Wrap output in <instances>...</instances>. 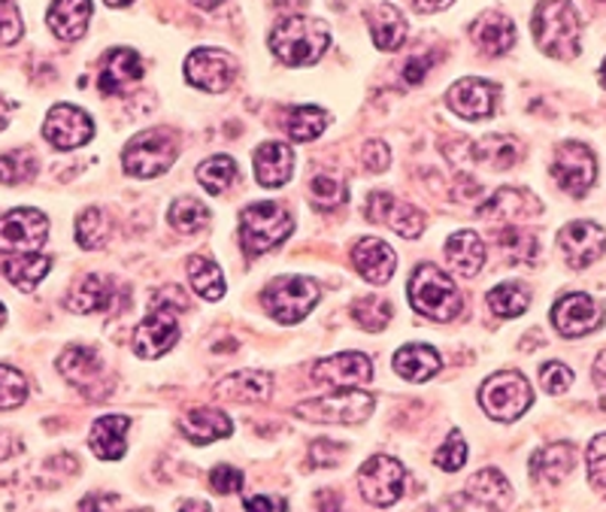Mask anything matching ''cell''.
Masks as SVG:
<instances>
[{
    "instance_id": "94428289",
    "label": "cell",
    "mask_w": 606,
    "mask_h": 512,
    "mask_svg": "<svg viewBox=\"0 0 606 512\" xmlns=\"http://www.w3.org/2000/svg\"><path fill=\"white\" fill-rule=\"evenodd\" d=\"M112 503H119V498H112V494H104V498H85L79 506H83V510H91V506H112Z\"/></svg>"
},
{
    "instance_id": "680465c9",
    "label": "cell",
    "mask_w": 606,
    "mask_h": 512,
    "mask_svg": "<svg viewBox=\"0 0 606 512\" xmlns=\"http://www.w3.org/2000/svg\"><path fill=\"white\" fill-rule=\"evenodd\" d=\"M594 382H597V389H600L606 403V352L597 355V361H594Z\"/></svg>"
},
{
    "instance_id": "f907efd6",
    "label": "cell",
    "mask_w": 606,
    "mask_h": 512,
    "mask_svg": "<svg viewBox=\"0 0 606 512\" xmlns=\"http://www.w3.org/2000/svg\"><path fill=\"white\" fill-rule=\"evenodd\" d=\"M588 479L594 488L606 491V434L594 437L588 446Z\"/></svg>"
},
{
    "instance_id": "5b68a950",
    "label": "cell",
    "mask_w": 606,
    "mask_h": 512,
    "mask_svg": "<svg viewBox=\"0 0 606 512\" xmlns=\"http://www.w3.org/2000/svg\"><path fill=\"white\" fill-rule=\"evenodd\" d=\"M267 313L282 322V325H297L313 313V306L318 304V282L310 276H279L264 288L261 294Z\"/></svg>"
},
{
    "instance_id": "e0dca14e",
    "label": "cell",
    "mask_w": 606,
    "mask_h": 512,
    "mask_svg": "<svg viewBox=\"0 0 606 512\" xmlns=\"http://www.w3.org/2000/svg\"><path fill=\"white\" fill-rule=\"evenodd\" d=\"M313 379L327 389H355L374 379V361L361 352H339L313 364Z\"/></svg>"
},
{
    "instance_id": "60d3db41",
    "label": "cell",
    "mask_w": 606,
    "mask_h": 512,
    "mask_svg": "<svg viewBox=\"0 0 606 512\" xmlns=\"http://www.w3.org/2000/svg\"><path fill=\"white\" fill-rule=\"evenodd\" d=\"M497 243L504 249V255L509 261H516V264H533L540 258V240H537V233L521 231L516 225H509L507 231H500Z\"/></svg>"
},
{
    "instance_id": "ab89813d",
    "label": "cell",
    "mask_w": 606,
    "mask_h": 512,
    "mask_svg": "<svg viewBox=\"0 0 606 512\" xmlns=\"http://www.w3.org/2000/svg\"><path fill=\"white\" fill-rule=\"evenodd\" d=\"M237 179V164L228 155H213L197 167V183L204 185L209 195H225Z\"/></svg>"
},
{
    "instance_id": "003e7915",
    "label": "cell",
    "mask_w": 606,
    "mask_h": 512,
    "mask_svg": "<svg viewBox=\"0 0 606 512\" xmlns=\"http://www.w3.org/2000/svg\"><path fill=\"white\" fill-rule=\"evenodd\" d=\"M7 325V309H3V304H0V328Z\"/></svg>"
},
{
    "instance_id": "e575fe53",
    "label": "cell",
    "mask_w": 606,
    "mask_h": 512,
    "mask_svg": "<svg viewBox=\"0 0 606 512\" xmlns=\"http://www.w3.org/2000/svg\"><path fill=\"white\" fill-rule=\"evenodd\" d=\"M394 370L403 379H410V382H424V379L440 373V355L431 346H424V342H407L394 355Z\"/></svg>"
},
{
    "instance_id": "681fc988",
    "label": "cell",
    "mask_w": 606,
    "mask_h": 512,
    "mask_svg": "<svg viewBox=\"0 0 606 512\" xmlns=\"http://www.w3.org/2000/svg\"><path fill=\"white\" fill-rule=\"evenodd\" d=\"M540 385L549 394H564L573 385V370L567 364H561V361L543 364V370H540Z\"/></svg>"
},
{
    "instance_id": "9c48e42d",
    "label": "cell",
    "mask_w": 606,
    "mask_h": 512,
    "mask_svg": "<svg viewBox=\"0 0 606 512\" xmlns=\"http://www.w3.org/2000/svg\"><path fill=\"white\" fill-rule=\"evenodd\" d=\"M407 486V470L398 458H388V455H374L361 464L358 470V491L367 503L374 506H391L398 503Z\"/></svg>"
},
{
    "instance_id": "74e56055",
    "label": "cell",
    "mask_w": 606,
    "mask_h": 512,
    "mask_svg": "<svg viewBox=\"0 0 606 512\" xmlns=\"http://www.w3.org/2000/svg\"><path fill=\"white\" fill-rule=\"evenodd\" d=\"M327 112L313 107V104H306V107H294L289 112V119H285V131H289L291 140H297V143H310L315 137L325 134L327 128Z\"/></svg>"
},
{
    "instance_id": "ba28073f",
    "label": "cell",
    "mask_w": 606,
    "mask_h": 512,
    "mask_svg": "<svg viewBox=\"0 0 606 512\" xmlns=\"http://www.w3.org/2000/svg\"><path fill=\"white\" fill-rule=\"evenodd\" d=\"M479 403L483 410L497 422H516L531 410L533 391L531 382L516 373V370H500L488 377L479 389Z\"/></svg>"
},
{
    "instance_id": "7bdbcfd3",
    "label": "cell",
    "mask_w": 606,
    "mask_h": 512,
    "mask_svg": "<svg viewBox=\"0 0 606 512\" xmlns=\"http://www.w3.org/2000/svg\"><path fill=\"white\" fill-rule=\"evenodd\" d=\"M170 225L182 233H197L209 225V209L197 197H180L167 213Z\"/></svg>"
},
{
    "instance_id": "db71d44e",
    "label": "cell",
    "mask_w": 606,
    "mask_h": 512,
    "mask_svg": "<svg viewBox=\"0 0 606 512\" xmlns=\"http://www.w3.org/2000/svg\"><path fill=\"white\" fill-rule=\"evenodd\" d=\"M361 161L370 173H382L388 171V164H391V152H388V146L382 140H367L361 149Z\"/></svg>"
},
{
    "instance_id": "f546056e",
    "label": "cell",
    "mask_w": 606,
    "mask_h": 512,
    "mask_svg": "<svg viewBox=\"0 0 606 512\" xmlns=\"http://www.w3.org/2000/svg\"><path fill=\"white\" fill-rule=\"evenodd\" d=\"M473 43L485 55H504L516 46V25L509 22V15L488 10L473 22Z\"/></svg>"
},
{
    "instance_id": "03108f58",
    "label": "cell",
    "mask_w": 606,
    "mask_h": 512,
    "mask_svg": "<svg viewBox=\"0 0 606 512\" xmlns=\"http://www.w3.org/2000/svg\"><path fill=\"white\" fill-rule=\"evenodd\" d=\"M600 86L606 88V58H604V64H600Z\"/></svg>"
},
{
    "instance_id": "d590c367",
    "label": "cell",
    "mask_w": 606,
    "mask_h": 512,
    "mask_svg": "<svg viewBox=\"0 0 606 512\" xmlns=\"http://www.w3.org/2000/svg\"><path fill=\"white\" fill-rule=\"evenodd\" d=\"M48 268H52V261L46 255H40V252H24V255H15L12 261L3 264V273H7V280L19 288V292H34L40 282L46 280Z\"/></svg>"
},
{
    "instance_id": "8992f818",
    "label": "cell",
    "mask_w": 606,
    "mask_h": 512,
    "mask_svg": "<svg viewBox=\"0 0 606 512\" xmlns=\"http://www.w3.org/2000/svg\"><path fill=\"white\" fill-rule=\"evenodd\" d=\"M376 397L367 391L337 389L325 397H313L294 406L297 418L306 422H322V425H358L367 415L374 413Z\"/></svg>"
},
{
    "instance_id": "8fae6325",
    "label": "cell",
    "mask_w": 606,
    "mask_h": 512,
    "mask_svg": "<svg viewBox=\"0 0 606 512\" xmlns=\"http://www.w3.org/2000/svg\"><path fill=\"white\" fill-rule=\"evenodd\" d=\"M180 306H164V301H155L152 313L133 328V352L140 358H161L180 342ZM185 309V306H182Z\"/></svg>"
},
{
    "instance_id": "4dcf8cb0",
    "label": "cell",
    "mask_w": 606,
    "mask_h": 512,
    "mask_svg": "<svg viewBox=\"0 0 606 512\" xmlns=\"http://www.w3.org/2000/svg\"><path fill=\"white\" fill-rule=\"evenodd\" d=\"M182 437L194 443V446H206V443H216V439L230 437V418L221 410H206V406H197L192 413L182 415L180 422Z\"/></svg>"
},
{
    "instance_id": "6da1fadb",
    "label": "cell",
    "mask_w": 606,
    "mask_h": 512,
    "mask_svg": "<svg viewBox=\"0 0 606 512\" xmlns=\"http://www.w3.org/2000/svg\"><path fill=\"white\" fill-rule=\"evenodd\" d=\"M327 46H331V31L322 19H310V15H291L285 22H279L270 34V52L289 67L315 64L325 55Z\"/></svg>"
},
{
    "instance_id": "ffe728a7",
    "label": "cell",
    "mask_w": 606,
    "mask_h": 512,
    "mask_svg": "<svg viewBox=\"0 0 606 512\" xmlns=\"http://www.w3.org/2000/svg\"><path fill=\"white\" fill-rule=\"evenodd\" d=\"M600 322H604V309L588 294H564L552 306V325L564 337H585L600 328Z\"/></svg>"
},
{
    "instance_id": "83f0119b",
    "label": "cell",
    "mask_w": 606,
    "mask_h": 512,
    "mask_svg": "<svg viewBox=\"0 0 606 512\" xmlns=\"http://www.w3.org/2000/svg\"><path fill=\"white\" fill-rule=\"evenodd\" d=\"M273 391V377L267 370H240L216 385L218 397L237 403H264Z\"/></svg>"
},
{
    "instance_id": "3957f363",
    "label": "cell",
    "mask_w": 606,
    "mask_h": 512,
    "mask_svg": "<svg viewBox=\"0 0 606 512\" xmlns=\"http://www.w3.org/2000/svg\"><path fill=\"white\" fill-rule=\"evenodd\" d=\"M410 301L415 313L431 322H452L461 313V294L446 270L434 264L415 268L410 280Z\"/></svg>"
},
{
    "instance_id": "4316f807",
    "label": "cell",
    "mask_w": 606,
    "mask_h": 512,
    "mask_svg": "<svg viewBox=\"0 0 606 512\" xmlns=\"http://www.w3.org/2000/svg\"><path fill=\"white\" fill-rule=\"evenodd\" d=\"M255 179L264 188H279L291 179L294 171V152L285 143H261L255 149Z\"/></svg>"
},
{
    "instance_id": "be15d7a7",
    "label": "cell",
    "mask_w": 606,
    "mask_h": 512,
    "mask_svg": "<svg viewBox=\"0 0 606 512\" xmlns=\"http://www.w3.org/2000/svg\"><path fill=\"white\" fill-rule=\"evenodd\" d=\"M192 3L197 7V10H216V7H221L225 0H192Z\"/></svg>"
},
{
    "instance_id": "c3c4849f",
    "label": "cell",
    "mask_w": 606,
    "mask_h": 512,
    "mask_svg": "<svg viewBox=\"0 0 606 512\" xmlns=\"http://www.w3.org/2000/svg\"><path fill=\"white\" fill-rule=\"evenodd\" d=\"M464 461H467V443L461 437V431H452L446 443L436 449L434 464L440 470H446V473H455V470L464 467Z\"/></svg>"
},
{
    "instance_id": "603a6c76",
    "label": "cell",
    "mask_w": 606,
    "mask_h": 512,
    "mask_svg": "<svg viewBox=\"0 0 606 512\" xmlns=\"http://www.w3.org/2000/svg\"><path fill=\"white\" fill-rule=\"evenodd\" d=\"M573 467H576V449L567 439L540 446L531 458V476L537 486H561L573 473Z\"/></svg>"
},
{
    "instance_id": "cb8c5ba5",
    "label": "cell",
    "mask_w": 606,
    "mask_h": 512,
    "mask_svg": "<svg viewBox=\"0 0 606 512\" xmlns=\"http://www.w3.org/2000/svg\"><path fill=\"white\" fill-rule=\"evenodd\" d=\"M116 304V294H112V282L97 276V273H88L83 280H76L67 297H64V306L71 313H79V316H91V313H109Z\"/></svg>"
},
{
    "instance_id": "d4e9b609",
    "label": "cell",
    "mask_w": 606,
    "mask_h": 512,
    "mask_svg": "<svg viewBox=\"0 0 606 512\" xmlns=\"http://www.w3.org/2000/svg\"><path fill=\"white\" fill-rule=\"evenodd\" d=\"M131 427L128 415H100L91 431H88V446L95 451L100 461H119L128 451L125 434Z\"/></svg>"
},
{
    "instance_id": "bcb514c9",
    "label": "cell",
    "mask_w": 606,
    "mask_h": 512,
    "mask_svg": "<svg viewBox=\"0 0 606 512\" xmlns=\"http://www.w3.org/2000/svg\"><path fill=\"white\" fill-rule=\"evenodd\" d=\"M310 197H313V204L318 209H334L346 200V185L331 173H318L310 183Z\"/></svg>"
},
{
    "instance_id": "9f6ffc18",
    "label": "cell",
    "mask_w": 606,
    "mask_h": 512,
    "mask_svg": "<svg viewBox=\"0 0 606 512\" xmlns=\"http://www.w3.org/2000/svg\"><path fill=\"white\" fill-rule=\"evenodd\" d=\"M431 70V58H422V55H415L410 62L403 64V83H410V86H419L424 76Z\"/></svg>"
},
{
    "instance_id": "7a4b0ae2",
    "label": "cell",
    "mask_w": 606,
    "mask_h": 512,
    "mask_svg": "<svg viewBox=\"0 0 606 512\" xmlns=\"http://www.w3.org/2000/svg\"><path fill=\"white\" fill-rule=\"evenodd\" d=\"M533 40L552 58H576L580 55V15L570 0H543L533 10Z\"/></svg>"
},
{
    "instance_id": "ac0fdd59",
    "label": "cell",
    "mask_w": 606,
    "mask_h": 512,
    "mask_svg": "<svg viewBox=\"0 0 606 512\" xmlns=\"http://www.w3.org/2000/svg\"><path fill=\"white\" fill-rule=\"evenodd\" d=\"M497 100H500V86L479 79V76H464L448 88L446 104L448 110L458 112L461 119H488L495 116Z\"/></svg>"
},
{
    "instance_id": "d6986e66",
    "label": "cell",
    "mask_w": 606,
    "mask_h": 512,
    "mask_svg": "<svg viewBox=\"0 0 606 512\" xmlns=\"http://www.w3.org/2000/svg\"><path fill=\"white\" fill-rule=\"evenodd\" d=\"M367 219L386 225L400 237L407 240H415L419 233L424 231V216L422 209H415L407 200H398V197L386 195V192H376V195L367 197Z\"/></svg>"
},
{
    "instance_id": "9a60e30c",
    "label": "cell",
    "mask_w": 606,
    "mask_h": 512,
    "mask_svg": "<svg viewBox=\"0 0 606 512\" xmlns=\"http://www.w3.org/2000/svg\"><path fill=\"white\" fill-rule=\"evenodd\" d=\"M43 137L55 149H79L95 137V122L73 104H55L43 122Z\"/></svg>"
},
{
    "instance_id": "7402d4cb",
    "label": "cell",
    "mask_w": 606,
    "mask_h": 512,
    "mask_svg": "<svg viewBox=\"0 0 606 512\" xmlns=\"http://www.w3.org/2000/svg\"><path fill=\"white\" fill-rule=\"evenodd\" d=\"M351 264L361 273V280L374 282V285H386L391 276H394V268H398V255L394 249L376 237H364L358 243L351 246Z\"/></svg>"
},
{
    "instance_id": "8d00e7d4",
    "label": "cell",
    "mask_w": 606,
    "mask_h": 512,
    "mask_svg": "<svg viewBox=\"0 0 606 512\" xmlns=\"http://www.w3.org/2000/svg\"><path fill=\"white\" fill-rule=\"evenodd\" d=\"M188 282L204 301H221V294H225V276H221V270H218L213 258H188Z\"/></svg>"
},
{
    "instance_id": "91938a15",
    "label": "cell",
    "mask_w": 606,
    "mask_h": 512,
    "mask_svg": "<svg viewBox=\"0 0 606 512\" xmlns=\"http://www.w3.org/2000/svg\"><path fill=\"white\" fill-rule=\"evenodd\" d=\"M412 3H415V10H422V13H440V10L452 7L455 0H412Z\"/></svg>"
},
{
    "instance_id": "52a82bcc",
    "label": "cell",
    "mask_w": 606,
    "mask_h": 512,
    "mask_svg": "<svg viewBox=\"0 0 606 512\" xmlns=\"http://www.w3.org/2000/svg\"><path fill=\"white\" fill-rule=\"evenodd\" d=\"M176 152L180 146L170 131H140L121 152V164L125 173H131L137 179H155L173 167Z\"/></svg>"
},
{
    "instance_id": "484cf974",
    "label": "cell",
    "mask_w": 606,
    "mask_h": 512,
    "mask_svg": "<svg viewBox=\"0 0 606 512\" xmlns=\"http://www.w3.org/2000/svg\"><path fill=\"white\" fill-rule=\"evenodd\" d=\"M143 79V58L133 50H112L104 62V70H100V91L104 95H121L128 91L133 83Z\"/></svg>"
},
{
    "instance_id": "2e32d148",
    "label": "cell",
    "mask_w": 606,
    "mask_h": 512,
    "mask_svg": "<svg viewBox=\"0 0 606 512\" xmlns=\"http://www.w3.org/2000/svg\"><path fill=\"white\" fill-rule=\"evenodd\" d=\"M558 246H561V255L570 268L585 270L604 255L606 231L594 221H570L567 228H561V233H558Z\"/></svg>"
},
{
    "instance_id": "f35d334b",
    "label": "cell",
    "mask_w": 606,
    "mask_h": 512,
    "mask_svg": "<svg viewBox=\"0 0 606 512\" xmlns=\"http://www.w3.org/2000/svg\"><path fill=\"white\" fill-rule=\"evenodd\" d=\"M488 306H491L495 316L516 318L531 306V294H528V288L519 285V282H504V285H495V288L488 292Z\"/></svg>"
},
{
    "instance_id": "f5cc1de1",
    "label": "cell",
    "mask_w": 606,
    "mask_h": 512,
    "mask_svg": "<svg viewBox=\"0 0 606 512\" xmlns=\"http://www.w3.org/2000/svg\"><path fill=\"white\" fill-rule=\"evenodd\" d=\"M209 486L216 494H237L242 488V473L230 464H218L209 470Z\"/></svg>"
},
{
    "instance_id": "6f0895ef",
    "label": "cell",
    "mask_w": 606,
    "mask_h": 512,
    "mask_svg": "<svg viewBox=\"0 0 606 512\" xmlns=\"http://www.w3.org/2000/svg\"><path fill=\"white\" fill-rule=\"evenodd\" d=\"M246 510H285V500H279V498H246Z\"/></svg>"
},
{
    "instance_id": "4fadbf2b",
    "label": "cell",
    "mask_w": 606,
    "mask_h": 512,
    "mask_svg": "<svg viewBox=\"0 0 606 512\" xmlns=\"http://www.w3.org/2000/svg\"><path fill=\"white\" fill-rule=\"evenodd\" d=\"M185 79L201 91H228L237 79V58L225 50H194L185 58Z\"/></svg>"
},
{
    "instance_id": "d6a6232c",
    "label": "cell",
    "mask_w": 606,
    "mask_h": 512,
    "mask_svg": "<svg viewBox=\"0 0 606 512\" xmlns=\"http://www.w3.org/2000/svg\"><path fill=\"white\" fill-rule=\"evenodd\" d=\"M367 22H370V34H374V43L382 52H394L403 46L407 40V19L400 13L394 3H376L374 10L367 13Z\"/></svg>"
},
{
    "instance_id": "816d5d0a",
    "label": "cell",
    "mask_w": 606,
    "mask_h": 512,
    "mask_svg": "<svg viewBox=\"0 0 606 512\" xmlns=\"http://www.w3.org/2000/svg\"><path fill=\"white\" fill-rule=\"evenodd\" d=\"M19 37H22V15L15 3L0 0V46H12Z\"/></svg>"
},
{
    "instance_id": "7c38bea8",
    "label": "cell",
    "mask_w": 606,
    "mask_h": 512,
    "mask_svg": "<svg viewBox=\"0 0 606 512\" xmlns=\"http://www.w3.org/2000/svg\"><path fill=\"white\" fill-rule=\"evenodd\" d=\"M48 219L40 209H12L0 216V252L24 255V252H40L46 243Z\"/></svg>"
},
{
    "instance_id": "ee69618b",
    "label": "cell",
    "mask_w": 606,
    "mask_h": 512,
    "mask_svg": "<svg viewBox=\"0 0 606 512\" xmlns=\"http://www.w3.org/2000/svg\"><path fill=\"white\" fill-rule=\"evenodd\" d=\"M351 318L364 330H382L391 322V304H388L382 294H367V297H358L351 304Z\"/></svg>"
},
{
    "instance_id": "6125c7cd",
    "label": "cell",
    "mask_w": 606,
    "mask_h": 512,
    "mask_svg": "<svg viewBox=\"0 0 606 512\" xmlns=\"http://www.w3.org/2000/svg\"><path fill=\"white\" fill-rule=\"evenodd\" d=\"M10 112H12L10 100L0 98V131H3V128H7V122H10Z\"/></svg>"
},
{
    "instance_id": "11a10c76",
    "label": "cell",
    "mask_w": 606,
    "mask_h": 512,
    "mask_svg": "<svg viewBox=\"0 0 606 512\" xmlns=\"http://www.w3.org/2000/svg\"><path fill=\"white\" fill-rule=\"evenodd\" d=\"M343 451L346 449L337 446V443H325V439H318V443L313 446V451H310V458H313L315 467H334Z\"/></svg>"
},
{
    "instance_id": "44dd1931",
    "label": "cell",
    "mask_w": 606,
    "mask_h": 512,
    "mask_svg": "<svg viewBox=\"0 0 606 512\" xmlns=\"http://www.w3.org/2000/svg\"><path fill=\"white\" fill-rule=\"evenodd\" d=\"M540 213H543V204L524 188H500L476 209V216L483 221H500V225H519Z\"/></svg>"
},
{
    "instance_id": "e7e4bbea",
    "label": "cell",
    "mask_w": 606,
    "mask_h": 512,
    "mask_svg": "<svg viewBox=\"0 0 606 512\" xmlns=\"http://www.w3.org/2000/svg\"><path fill=\"white\" fill-rule=\"evenodd\" d=\"M133 0H107V7H116V10H125V7H131Z\"/></svg>"
},
{
    "instance_id": "5bb4252c",
    "label": "cell",
    "mask_w": 606,
    "mask_h": 512,
    "mask_svg": "<svg viewBox=\"0 0 606 512\" xmlns=\"http://www.w3.org/2000/svg\"><path fill=\"white\" fill-rule=\"evenodd\" d=\"M58 370L79 391H91L95 397L107 394L109 373L95 346H67L58 358Z\"/></svg>"
},
{
    "instance_id": "277c9868",
    "label": "cell",
    "mask_w": 606,
    "mask_h": 512,
    "mask_svg": "<svg viewBox=\"0 0 606 512\" xmlns=\"http://www.w3.org/2000/svg\"><path fill=\"white\" fill-rule=\"evenodd\" d=\"M294 231V221H291L289 209L279 207L273 200H261L252 207L242 209L240 216V240L242 249L249 255H267L273 252L277 246H282Z\"/></svg>"
},
{
    "instance_id": "1f68e13d",
    "label": "cell",
    "mask_w": 606,
    "mask_h": 512,
    "mask_svg": "<svg viewBox=\"0 0 606 512\" xmlns=\"http://www.w3.org/2000/svg\"><path fill=\"white\" fill-rule=\"evenodd\" d=\"M446 261L448 268L455 270L464 280H473L485 264V246L479 240V233L458 231L448 237L446 243Z\"/></svg>"
},
{
    "instance_id": "f6af8a7d",
    "label": "cell",
    "mask_w": 606,
    "mask_h": 512,
    "mask_svg": "<svg viewBox=\"0 0 606 512\" xmlns=\"http://www.w3.org/2000/svg\"><path fill=\"white\" fill-rule=\"evenodd\" d=\"M107 237H109L107 216H104L97 207L83 209V213H79V219H76V243L83 246V249H100Z\"/></svg>"
},
{
    "instance_id": "30bf717a",
    "label": "cell",
    "mask_w": 606,
    "mask_h": 512,
    "mask_svg": "<svg viewBox=\"0 0 606 512\" xmlns=\"http://www.w3.org/2000/svg\"><path fill=\"white\" fill-rule=\"evenodd\" d=\"M552 179L570 197H585L597 179V159L585 143H561L552 159Z\"/></svg>"
},
{
    "instance_id": "f1b7e54d",
    "label": "cell",
    "mask_w": 606,
    "mask_h": 512,
    "mask_svg": "<svg viewBox=\"0 0 606 512\" xmlns=\"http://www.w3.org/2000/svg\"><path fill=\"white\" fill-rule=\"evenodd\" d=\"M46 22L52 34L67 43L85 37L88 22H91V0H55L48 7Z\"/></svg>"
},
{
    "instance_id": "b9f144b4",
    "label": "cell",
    "mask_w": 606,
    "mask_h": 512,
    "mask_svg": "<svg viewBox=\"0 0 606 512\" xmlns=\"http://www.w3.org/2000/svg\"><path fill=\"white\" fill-rule=\"evenodd\" d=\"M36 176V155L31 149H12L0 155V185H24Z\"/></svg>"
},
{
    "instance_id": "836d02e7",
    "label": "cell",
    "mask_w": 606,
    "mask_h": 512,
    "mask_svg": "<svg viewBox=\"0 0 606 512\" xmlns=\"http://www.w3.org/2000/svg\"><path fill=\"white\" fill-rule=\"evenodd\" d=\"M467 498H470L473 506L495 510V506H507L512 500V488H509L507 476L500 473L497 467H485L467 482Z\"/></svg>"
},
{
    "instance_id": "7dc6e473",
    "label": "cell",
    "mask_w": 606,
    "mask_h": 512,
    "mask_svg": "<svg viewBox=\"0 0 606 512\" xmlns=\"http://www.w3.org/2000/svg\"><path fill=\"white\" fill-rule=\"evenodd\" d=\"M28 397V379L10 364H0V413L22 406Z\"/></svg>"
}]
</instances>
